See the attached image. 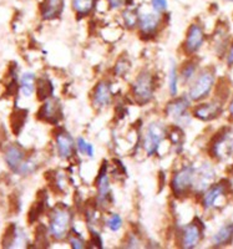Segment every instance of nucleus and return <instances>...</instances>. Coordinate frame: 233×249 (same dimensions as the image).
<instances>
[{"mask_svg": "<svg viewBox=\"0 0 233 249\" xmlns=\"http://www.w3.org/2000/svg\"><path fill=\"white\" fill-rule=\"evenodd\" d=\"M97 186V201L101 204L108 203L110 198V181L108 177V162H104L99 171V176L96 178Z\"/></svg>", "mask_w": 233, "mask_h": 249, "instance_id": "nucleus-13", "label": "nucleus"}, {"mask_svg": "<svg viewBox=\"0 0 233 249\" xmlns=\"http://www.w3.org/2000/svg\"><path fill=\"white\" fill-rule=\"evenodd\" d=\"M92 99H94V104L97 107H106L110 105L111 99H112V93H111V84L106 80L100 81L94 89V93H92Z\"/></svg>", "mask_w": 233, "mask_h": 249, "instance_id": "nucleus-15", "label": "nucleus"}, {"mask_svg": "<svg viewBox=\"0 0 233 249\" xmlns=\"http://www.w3.org/2000/svg\"><path fill=\"white\" fill-rule=\"evenodd\" d=\"M197 71V61L195 60H188L187 62L183 64V66L179 70V79L183 85L188 84L191 80L194 79Z\"/></svg>", "mask_w": 233, "mask_h": 249, "instance_id": "nucleus-24", "label": "nucleus"}, {"mask_svg": "<svg viewBox=\"0 0 233 249\" xmlns=\"http://www.w3.org/2000/svg\"><path fill=\"white\" fill-rule=\"evenodd\" d=\"M215 177V171L212 170L211 166L207 164H203L198 171L195 172V181H194V187L197 191H205L210 183L214 181Z\"/></svg>", "mask_w": 233, "mask_h": 249, "instance_id": "nucleus-19", "label": "nucleus"}, {"mask_svg": "<svg viewBox=\"0 0 233 249\" xmlns=\"http://www.w3.org/2000/svg\"><path fill=\"white\" fill-rule=\"evenodd\" d=\"M215 85V74L210 69L201 71L188 91V97L192 101H201L210 95Z\"/></svg>", "mask_w": 233, "mask_h": 249, "instance_id": "nucleus-5", "label": "nucleus"}, {"mask_svg": "<svg viewBox=\"0 0 233 249\" xmlns=\"http://www.w3.org/2000/svg\"><path fill=\"white\" fill-rule=\"evenodd\" d=\"M167 135L168 137H170L171 142H172L175 146H179V147H182V143H183V132H182L181 128L172 127Z\"/></svg>", "mask_w": 233, "mask_h": 249, "instance_id": "nucleus-33", "label": "nucleus"}, {"mask_svg": "<svg viewBox=\"0 0 233 249\" xmlns=\"http://www.w3.org/2000/svg\"><path fill=\"white\" fill-rule=\"evenodd\" d=\"M106 226H108V228L111 232H117V231L121 230V227H123V218L120 217V214H117V213H114V214H111L110 218L108 219Z\"/></svg>", "mask_w": 233, "mask_h": 249, "instance_id": "nucleus-32", "label": "nucleus"}, {"mask_svg": "<svg viewBox=\"0 0 233 249\" xmlns=\"http://www.w3.org/2000/svg\"><path fill=\"white\" fill-rule=\"evenodd\" d=\"M150 5L152 8V12L165 14L168 9V0H151Z\"/></svg>", "mask_w": 233, "mask_h": 249, "instance_id": "nucleus-34", "label": "nucleus"}, {"mask_svg": "<svg viewBox=\"0 0 233 249\" xmlns=\"http://www.w3.org/2000/svg\"><path fill=\"white\" fill-rule=\"evenodd\" d=\"M96 4L97 0H72V8L79 19L90 15Z\"/></svg>", "mask_w": 233, "mask_h": 249, "instance_id": "nucleus-20", "label": "nucleus"}, {"mask_svg": "<svg viewBox=\"0 0 233 249\" xmlns=\"http://www.w3.org/2000/svg\"><path fill=\"white\" fill-rule=\"evenodd\" d=\"M227 62H228V65H231V66L233 65V43H232V45H231L230 51H228Z\"/></svg>", "mask_w": 233, "mask_h": 249, "instance_id": "nucleus-43", "label": "nucleus"}, {"mask_svg": "<svg viewBox=\"0 0 233 249\" xmlns=\"http://www.w3.org/2000/svg\"><path fill=\"white\" fill-rule=\"evenodd\" d=\"M48 201V197L44 196V197H39L37 201L33 204V207L30 208L29 211V214H28V221L29 223H34L39 219V217L43 214L44 210H45V203Z\"/></svg>", "mask_w": 233, "mask_h": 249, "instance_id": "nucleus-27", "label": "nucleus"}, {"mask_svg": "<svg viewBox=\"0 0 233 249\" xmlns=\"http://www.w3.org/2000/svg\"><path fill=\"white\" fill-rule=\"evenodd\" d=\"M72 212L65 204L59 203L54 207L52 214H50V223H49V231L50 235L55 241H64L69 235V231L72 227Z\"/></svg>", "mask_w": 233, "mask_h": 249, "instance_id": "nucleus-1", "label": "nucleus"}, {"mask_svg": "<svg viewBox=\"0 0 233 249\" xmlns=\"http://www.w3.org/2000/svg\"><path fill=\"white\" fill-rule=\"evenodd\" d=\"M211 155L217 160H225L233 152V130L222 128L216 133L210 146Z\"/></svg>", "mask_w": 233, "mask_h": 249, "instance_id": "nucleus-4", "label": "nucleus"}, {"mask_svg": "<svg viewBox=\"0 0 233 249\" xmlns=\"http://www.w3.org/2000/svg\"><path fill=\"white\" fill-rule=\"evenodd\" d=\"M35 90H36V97L39 101H45V100L50 99L54 92V86L53 82L48 79L46 76L40 77L36 80V85H35Z\"/></svg>", "mask_w": 233, "mask_h": 249, "instance_id": "nucleus-22", "label": "nucleus"}, {"mask_svg": "<svg viewBox=\"0 0 233 249\" xmlns=\"http://www.w3.org/2000/svg\"><path fill=\"white\" fill-rule=\"evenodd\" d=\"M188 106H190V99H187L186 96H181L177 97L174 101H171L166 106L165 111L168 116L172 117L176 121H179L185 117V115H187Z\"/></svg>", "mask_w": 233, "mask_h": 249, "instance_id": "nucleus-17", "label": "nucleus"}, {"mask_svg": "<svg viewBox=\"0 0 233 249\" xmlns=\"http://www.w3.org/2000/svg\"><path fill=\"white\" fill-rule=\"evenodd\" d=\"M26 119H28V110L17 107L13 111L12 116H10V124H12V130L14 135H19L21 132Z\"/></svg>", "mask_w": 233, "mask_h": 249, "instance_id": "nucleus-23", "label": "nucleus"}, {"mask_svg": "<svg viewBox=\"0 0 233 249\" xmlns=\"http://www.w3.org/2000/svg\"><path fill=\"white\" fill-rule=\"evenodd\" d=\"M232 168H233V167H232Z\"/></svg>", "mask_w": 233, "mask_h": 249, "instance_id": "nucleus-47", "label": "nucleus"}, {"mask_svg": "<svg viewBox=\"0 0 233 249\" xmlns=\"http://www.w3.org/2000/svg\"><path fill=\"white\" fill-rule=\"evenodd\" d=\"M4 159H5L8 167L13 171V172H18L21 166V163L25 160V152L19 144H10L8 146L4 153Z\"/></svg>", "mask_w": 233, "mask_h": 249, "instance_id": "nucleus-14", "label": "nucleus"}, {"mask_svg": "<svg viewBox=\"0 0 233 249\" xmlns=\"http://www.w3.org/2000/svg\"><path fill=\"white\" fill-rule=\"evenodd\" d=\"M166 135H167V130L160 122H152L148 124L143 142L147 156L156 155L161 142L166 139Z\"/></svg>", "mask_w": 233, "mask_h": 249, "instance_id": "nucleus-6", "label": "nucleus"}, {"mask_svg": "<svg viewBox=\"0 0 233 249\" xmlns=\"http://www.w3.org/2000/svg\"><path fill=\"white\" fill-rule=\"evenodd\" d=\"M134 0H108V4L110 6V9H114V10H117V9L123 8V6H130L132 5Z\"/></svg>", "mask_w": 233, "mask_h": 249, "instance_id": "nucleus-38", "label": "nucleus"}, {"mask_svg": "<svg viewBox=\"0 0 233 249\" xmlns=\"http://www.w3.org/2000/svg\"><path fill=\"white\" fill-rule=\"evenodd\" d=\"M230 115H231V117L233 119V97H232V100H231V104H230Z\"/></svg>", "mask_w": 233, "mask_h": 249, "instance_id": "nucleus-45", "label": "nucleus"}, {"mask_svg": "<svg viewBox=\"0 0 233 249\" xmlns=\"http://www.w3.org/2000/svg\"><path fill=\"white\" fill-rule=\"evenodd\" d=\"M70 244H72V247L74 249L85 248V241H84L81 235H79V233L70 235Z\"/></svg>", "mask_w": 233, "mask_h": 249, "instance_id": "nucleus-39", "label": "nucleus"}, {"mask_svg": "<svg viewBox=\"0 0 233 249\" xmlns=\"http://www.w3.org/2000/svg\"><path fill=\"white\" fill-rule=\"evenodd\" d=\"M86 156H89V157H92L94 156V146L91 143H89L88 142V146H86Z\"/></svg>", "mask_w": 233, "mask_h": 249, "instance_id": "nucleus-44", "label": "nucleus"}, {"mask_svg": "<svg viewBox=\"0 0 233 249\" xmlns=\"http://www.w3.org/2000/svg\"><path fill=\"white\" fill-rule=\"evenodd\" d=\"M36 234H35V238H36V244H46L48 243V232H46V228L44 226H39L36 228Z\"/></svg>", "mask_w": 233, "mask_h": 249, "instance_id": "nucleus-37", "label": "nucleus"}, {"mask_svg": "<svg viewBox=\"0 0 233 249\" xmlns=\"http://www.w3.org/2000/svg\"><path fill=\"white\" fill-rule=\"evenodd\" d=\"M156 85H155V77L150 71H141L135 79L134 84L131 86V92L135 101L139 105H146L154 99V93Z\"/></svg>", "mask_w": 233, "mask_h": 249, "instance_id": "nucleus-2", "label": "nucleus"}, {"mask_svg": "<svg viewBox=\"0 0 233 249\" xmlns=\"http://www.w3.org/2000/svg\"><path fill=\"white\" fill-rule=\"evenodd\" d=\"M233 242V223L226 224L214 235L212 243L215 247H225Z\"/></svg>", "mask_w": 233, "mask_h": 249, "instance_id": "nucleus-21", "label": "nucleus"}, {"mask_svg": "<svg viewBox=\"0 0 233 249\" xmlns=\"http://www.w3.org/2000/svg\"><path fill=\"white\" fill-rule=\"evenodd\" d=\"M36 85V77L33 72H25L20 79V89L25 96H32Z\"/></svg>", "mask_w": 233, "mask_h": 249, "instance_id": "nucleus-26", "label": "nucleus"}, {"mask_svg": "<svg viewBox=\"0 0 233 249\" xmlns=\"http://www.w3.org/2000/svg\"><path fill=\"white\" fill-rule=\"evenodd\" d=\"M205 41V31L199 24H191L187 30L185 43H183V50L185 54L194 55L201 49Z\"/></svg>", "mask_w": 233, "mask_h": 249, "instance_id": "nucleus-9", "label": "nucleus"}, {"mask_svg": "<svg viewBox=\"0 0 233 249\" xmlns=\"http://www.w3.org/2000/svg\"><path fill=\"white\" fill-rule=\"evenodd\" d=\"M203 224L199 221H195L182 230L181 232V247L186 249L196 248L202 239Z\"/></svg>", "mask_w": 233, "mask_h": 249, "instance_id": "nucleus-10", "label": "nucleus"}, {"mask_svg": "<svg viewBox=\"0 0 233 249\" xmlns=\"http://www.w3.org/2000/svg\"><path fill=\"white\" fill-rule=\"evenodd\" d=\"M130 68H131L130 61H128L127 59H125V57H120V59L117 60L116 65H115V75L121 77L125 76L128 71H130Z\"/></svg>", "mask_w": 233, "mask_h": 249, "instance_id": "nucleus-31", "label": "nucleus"}, {"mask_svg": "<svg viewBox=\"0 0 233 249\" xmlns=\"http://www.w3.org/2000/svg\"><path fill=\"white\" fill-rule=\"evenodd\" d=\"M37 119L48 124H56L60 120L63 119V108L60 105V101L54 97L45 100L41 107L36 113Z\"/></svg>", "mask_w": 233, "mask_h": 249, "instance_id": "nucleus-8", "label": "nucleus"}, {"mask_svg": "<svg viewBox=\"0 0 233 249\" xmlns=\"http://www.w3.org/2000/svg\"><path fill=\"white\" fill-rule=\"evenodd\" d=\"M36 168H37L36 163H35L33 160H28V161H24L23 163H21V166H20L18 173H20L21 176H28V175H30V173L34 172Z\"/></svg>", "mask_w": 233, "mask_h": 249, "instance_id": "nucleus-35", "label": "nucleus"}, {"mask_svg": "<svg viewBox=\"0 0 233 249\" xmlns=\"http://www.w3.org/2000/svg\"><path fill=\"white\" fill-rule=\"evenodd\" d=\"M86 146H88V142L85 141V140L83 139V137H79L76 141V147L77 150H79V152H81L83 155H85L86 153Z\"/></svg>", "mask_w": 233, "mask_h": 249, "instance_id": "nucleus-42", "label": "nucleus"}, {"mask_svg": "<svg viewBox=\"0 0 233 249\" xmlns=\"http://www.w3.org/2000/svg\"><path fill=\"white\" fill-rule=\"evenodd\" d=\"M222 113V101H212L201 104L194 110V116L201 121H212Z\"/></svg>", "mask_w": 233, "mask_h": 249, "instance_id": "nucleus-12", "label": "nucleus"}, {"mask_svg": "<svg viewBox=\"0 0 233 249\" xmlns=\"http://www.w3.org/2000/svg\"><path fill=\"white\" fill-rule=\"evenodd\" d=\"M179 72H177V68L172 62V66H171L170 70V93L172 97L177 96V91H179V88H177V84H179Z\"/></svg>", "mask_w": 233, "mask_h": 249, "instance_id": "nucleus-30", "label": "nucleus"}, {"mask_svg": "<svg viewBox=\"0 0 233 249\" xmlns=\"http://www.w3.org/2000/svg\"><path fill=\"white\" fill-rule=\"evenodd\" d=\"M227 188L228 184H226V181H222L221 183H217L211 187V188H208V191H206L205 195H203V199H202V204H203L206 210L212 208L217 199L227 193Z\"/></svg>", "mask_w": 233, "mask_h": 249, "instance_id": "nucleus-18", "label": "nucleus"}, {"mask_svg": "<svg viewBox=\"0 0 233 249\" xmlns=\"http://www.w3.org/2000/svg\"><path fill=\"white\" fill-rule=\"evenodd\" d=\"M18 237H19V234H18L17 226L14 223H12L6 228L5 234L3 237V242L1 243H3L4 248H12V247H14V243L18 241Z\"/></svg>", "mask_w": 233, "mask_h": 249, "instance_id": "nucleus-29", "label": "nucleus"}, {"mask_svg": "<svg viewBox=\"0 0 233 249\" xmlns=\"http://www.w3.org/2000/svg\"><path fill=\"white\" fill-rule=\"evenodd\" d=\"M123 20L124 24L127 29H134L139 25V20H140V13L139 9L134 8V6H127L123 12Z\"/></svg>", "mask_w": 233, "mask_h": 249, "instance_id": "nucleus-25", "label": "nucleus"}, {"mask_svg": "<svg viewBox=\"0 0 233 249\" xmlns=\"http://www.w3.org/2000/svg\"><path fill=\"white\" fill-rule=\"evenodd\" d=\"M195 170L192 166H183L179 171L174 173V177L171 179V190L176 197H185L190 190L194 187Z\"/></svg>", "mask_w": 233, "mask_h": 249, "instance_id": "nucleus-3", "label": "nucleus"}, {"mask_svg": "<svg viewBox=\"0 0 233 249\" xmlns=\"http://www.w3.org/2000/svg\"><path fill=\"white\" fill-rule=\"evenodd\" d=\"M55 142L60 157L63 160L72 159L75 152V142L72 135L68 131L60 128L57 132H55Z\"/></svg>", "mask_w": 233, "mask_h": 249, "instance_id": "nucleus-11", "label": "nucleus"}, {"mask_svg": "<svg viewBox=\"0 0 233 249\" xmlns=\"http://www.w3.org/2000/svg\"><path fill=\"white\" fill-rule=\"evenodd\" d=\"M226 1H230V3H233V0H226Z\"/></svg>", "mask_w": 233, "mask_h": 249, "instance_id": "nucleus-46", "label": "nucleus"}, {"mask_svg": "<svg viewBox=\"0 0 233 249\" xmlns=\"http://www.w3.org/2000/svg\"><path fill=\"white\" fill-rule=\"evenodd\" d=\"M64 0H43L40 4V15L44 20H54L64 10Z\"/></svg>", "mask_w": 233, "mask_h": 249, "instance_id": "nucleus-16", "label": "nucleus"}, {"mask_svg": "<svg viewBox=\"0 0 233 249\" xmlns=\"http://www.w3.org/2000/svg\"><path fill=\"white\" fill-rule=\"evenodd\" d=\"M162 26V14L159 13H145V14H140L139 20V33L141 37L145 40L154 37L155 35L160 31Z\"/></svg>", "mask_w": 233, "mask_h": 249, "instance_id": "nucleus-7", "label": "nucleus"}, {"mask_svg": "<svg viewBox=\"0 0 233 249\" xmlns=\"http://www.w3.org/2000/svg\"><path fill=\"white\" fill-rule=\"evenodd\" d=\"M227 29L226 26H218L217 30L215 31V44H216V49L218 54H222L226 49V44H227Z\"/></svg>", "mask_w": 233, "mask_h": 249, "instance_id": "nucleus-28", "label": "nucleus"}, {"mask_svg": "<svg viewBox=\"0 0 233 249\" xmlns=\"http://www.w3.org/2000/svg\"><path fill=\"white\" fill-rule=\"evenodd\" d=\"M90 235H91V241L90 243L94 244L95 247H99V248H103V239L100 237L99 233L94 230H90Z\"/></svg>", "mask_w": 233, "mask_h": 249, "instance_id": "nucleus-40", "label": "nucleus"}, {"mask_svg": "<svg viewBox=\"0 0 233 249\" xmlns=\"http://www.w3.org/2000/svg\"><path fill=\"white\" fill-rule=\"evenodd\" d=\"M223 80L225 79H222L221 81H219V84L217 85V97L219 99V101H225L226 99L228 97V93H230V88H228L227 84H223Z\"/></svg>", "mask_w": 233, "mask_h": 249, "instance_id": "nucleus-36", "label": "nucleus"}, {"mask_svg": "<svg viewBox=\"0 0 233 249\" xmlns=\"http://www.w3.org/2000/svg\"><path fill=\"white\" fill-rule=\"evenodd\" d=\"M126 244H127V246H126L127 248H139L140 247L139 237H137L136 234H130V237H128Z\"/></svg>", "mask_w": 233, "mask_h": 249, "instance_id": "nucleus-41", "label": "nucleus"}]
</instances>
